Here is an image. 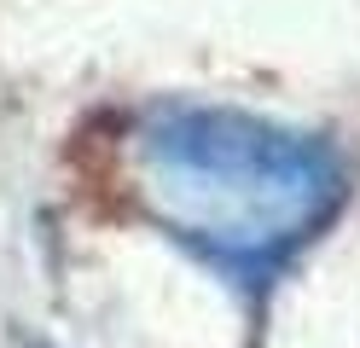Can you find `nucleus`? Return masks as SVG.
Listing matches in <instances>:
<instances>
[{"instance_id": "obj_1", "label": "nucleus", "mask_w": 360, "mask_h": 348, "mask_svg": "<svg viewBox=\"0 0 360 348\" xmlns=\"http://www.w3.org/2000/svg\"><path fill=\"white\" fill-rule=\"evenodd\" d=\"M163 186L186 192V215L210 226V238H274L297 215L314 209L320 174L308 162L279 146V139H244V128H221L198 139H180V162L163 169Z\"/></svg>"}]
</instances>
